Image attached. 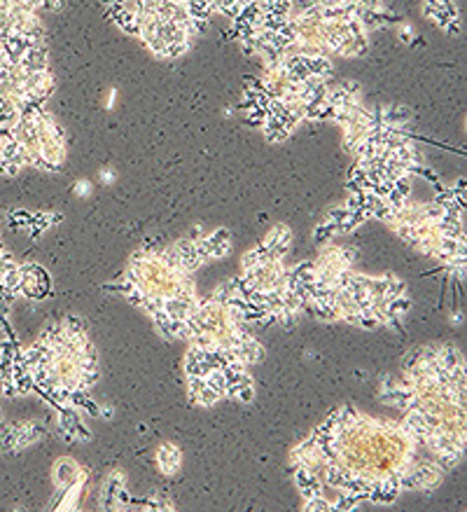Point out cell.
Wrapping results in <instances>:
<instances>
[{"label": "cell", "mask_w": 467, "mask_h": 512, "mask_svg": "<svg viewBox=\"0 0 467 512\" xmlns=\"http://www.w3.org/2000/svg\"><path fill=\"white\" fill-rule=\"evenodd\" d=\"M460 321H463V316H460V314H453L451 316V323H460Z\"/></svg>", "instance_id": "52a82bcc"}, {"label": "cell", "mask_w": 467, "mask_h": 512, "mask_svg": "<svg viewBox=\"0 0 467 512\" xmlns=\"http://www.w3.org/2000/svg\"><path fill=\"white\" fill-rule=\"evenodd\" d=\"M304 510H309V512H327V510H332V503L327 501L325 494L323 496H313V498H306V501H304Z\"/></svg>", "instance_id": "277c9868"}, {"label": "cell", "mask_w": 467, "mask_h": 512, "mask_svg": "<svg viewBox=\"0 0 467 512\" xmlns=\"http://www.w3.org/2000/svg\"><path fill=\"white\" fill-rule=\"evenodd\" d=\"M180 461H183V456H180V449H176L173 444H164V447H159V451H157V463H159V470H162L164 475L178 473Z\"/></svg>", "instance_id": "3957f363"}, {"label": "cell", "mask_w": 467, "mask_h": 512, "mask_svg": "<svg viewBox=\"0 0 467 512\" xmlns=\"http://www.w3.org/2000/svg\"><path fill=\"white\" fill-rule=\"evenodd\" d=\"M323 3H346V0H323Z\"/></svg>", "instance_id": "ba28073f"}, {"label": "cell", "mask_w": 467, "mask_h": 512, "mask_svg": "<svg viewBox=\"0 0 467 512\" xmlns=\"http://www.w3.org/2000/svg\"><path fill=\"white\" fill-rule=\"evenodd\" d=\"M84 470L79 468V465L72 461V458H61V461L56 463V470H54V477H56V484L59 489H68L72 482L77 480L79 475H82Z\"/></svg>", "instance_id": "7a4b0ae2"}, {"label": "cell", "mask_w": 467, "mask_h": 512, "mask_svg": "<svg viewBox=\"0 0 467 512\" xmlns=\"http://www.w3.org/2000/svg\"><path fill=\"white\" fill-rule=\"evenodd\" d=\"M423 15L446 33H460V12L453 0H428L423 5Z\"/></svg>", "instance_id": "6da1fadb"}, {"label": "cell", "mask_w": 467, "mask_h": 512, "mask_svg": "<svg viewBox=\"0 0 467 512\" xmlns=\"http://www.w3.org/2000/svg\"><path fill=\"white\" fill-rule=\"evenodd\" d=\"M91 192V183L89 181H77L75 183V195L77 197H86Z\"/></svg>", "instance_id": "8992f818"}, {"label": "cell", "mask_w": 467, "mask_h": 512, "mask_svg": "<svg viewBox=\"0 0 467 512\" xmlns=\"http://www.w3.org/2000/svg\"><path fill=\"white\" fill-rule=\"evenodd\" d=\"M204 389H206V377H187V393H190V400H194Z\"/></svg>", "instance_id": "5b68a950"}]
</instances>
